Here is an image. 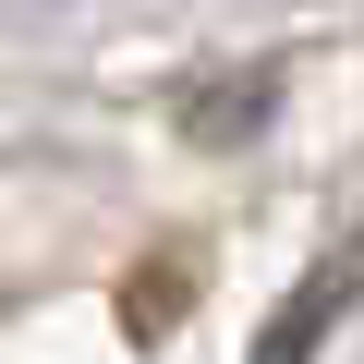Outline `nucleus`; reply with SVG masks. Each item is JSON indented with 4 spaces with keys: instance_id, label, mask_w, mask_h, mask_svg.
I'll return each mask as SVG.
<instances>
[{
    "instance_id": "1",
    "label": "nucleus",
    "mask_w": 364,
    "mask_h": 364,
    "mask_svg": "<svg viewBox=\"0 0 364 364\" xmlns=\"http://www.w3.org/2000/svg\"><path fill=\"white\" fill-rule=\"evenodd\" d=\"M352 279H364V243H340V255H328V267L291 291V316L267 328V352H255V364H304V352L328 340V316H340V291H352Z\"/></svg>"
}]
</instances>
